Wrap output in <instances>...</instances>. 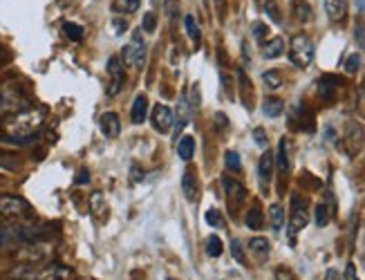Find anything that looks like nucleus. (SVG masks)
I'll return each mask as SVG.
<instances>
[{
  "instance_id": "obj_6",
  "label": "nucleus",
  "mask_w": 365,
  "mask_h": 280,
  "mask_svg": "<svg viewBox=\"0 0 365 280\" xmlns=\"http://www.w3.org/2000/svg\"><path fill=\"white\" fill-rule=\"evenodd\" d=\"M121 63L130 66V68H144L146 63V43L141 38L139 32H135L133 43H128L121 52Z\"/></svg>"
},
{
  "instance_id": "obj_53",
  "label": "nucleus",
  "mask_w": 365,
  "mask_h": 280,
  "mask_svg": "<svg viewBox=\"0 0 365 280\" xmlns=\"http://www.w3.org/2000/svg\"><path fill=\"white\" fill-rule=\"evenodd\" d=\"M361 260L365 262V231H363V238H361Z\"/></svg>"
},
{
  "instance_id": "obj_30",
  "label": "nucleus",
  "mask_w": 365,
  "mask_h": 280,
  "mask_svg": "<svg viewBox=\"0 0 365 280\" xmlns=\"http://www.w3.org/2000/svg\"><path fill=\"white\" fill-rule=\"evenodd\" d=\"M63 34H66L72 43H78V41L83 38V27L76 25V23L66 21V23H63Z\"/></svg>"
},
{
  "instance_id": "obj_13",
  "label": "nucleus",
  "mask_w": 365,
  "mask_h": 280,
  "mask_svg": "<svg viewBox=\"0 0 365 280\" xmlns=\"http://www.w3.org/2000/svg\"><path fill=\"white\" fill-rule=\"evenodd\" d=\"M188 119H190V105H188L186 95H182L178 105H175V110H173V133L180 135L186 128Z\"/></svg>"
},
{
  "instance_id": "obj_34",
  "label": "nucleus",
  "mask_w": 365,
  "mask_h": 280,
  "mask_svg": "<svg viewBox=\"0 0 365 280\" xmlns=\"http://www.w3.org/2000/svg\"><path fill=\"white\" fill-rule=\"evenodd\" d=\"M204 220L209 227H215V229H222L225 227V217H222V213L217 209H209L204 213Z\"/></svg>"
},
{
  "instance_id": "obj_24",
  "label": "nucleus",
  "mask_w": 365,
  "mask_h": 280,
  "mask_svg": "<svg viewBox=\"0 0 365 280\" xmlns=\"http://www.w3.org/2000/svg\"><path fill=\"white\" fill-rule=\"evenodd\" d=\"M245 224L251 229V231H260L264 227V215H262V209L258 204H253L247 215H245Z\"/></svg>"
},
{
  "instance_id": "obj_7",
  "label": "nucleus",
  "mask_w": 365,
  "mask_h": 280,
  "mask_svg": "<svg viewBox=\"0 0 365 280\" xmlns=\"http://www.w3.org/2000/svg\"><path fill=\"white\" fill-rule=\"evenodd\" d=\"M365 144V128L361 126L359 121H347L345 126V135H343V148L345 152L354 157V155L363 148Z\"/></svg>"
},
{
  "instance_id": "obj_12",
  "label": "nucleus",
  "mask_w": 365,
  "mask_h": 280,
  "mask_svg": "<svg viewBox=\"0 0 365 280\" xmlns=\"http://www.w3.org/2000/svg\"><path fill=\"white\" fill-rule=\"evenodd\" d=\"M150 123H153V128L157 133L166 135L173 128V110H170L168 105H164V103H157L153 108V113H150Z\"/></svg>"
},
{
  "instance_id": "obj_3",
  "label": "nucleus",
  "mask_w": 365,
  "mask_h": 280,
  "mask_svg": "<svg viewBox=\"0 0 365 280\" xmlns=\"http://www.w3.org/2000/svg\"><path fill=\"white\" fill-rule=\"evenodd\" d=\"M14 280H72L74 269L61 262H21L9 271Z\"/></svg>"
},
{
  "instance_id": "obj_49",
  "label": "nucleus",
  "mask_w": 365,
  "mask_h": 280,
  "mask_svg": "<svg viewBox=\"0 0 365 280\" xmlns=\"http://www.w3.org/2000/svg\"><path fill=\"white\" fill-rule=\"evenodd\" d=\"M325 280H343V278H341V274L336 269H327L325 271Z\"/></svg>"
},
{
  "instance_id": "obj_39",
  "label": "nucleus",
  "mask_w": 365,
  "mask_h": 280,
  "mask_svg": "<svg viewBox=\"0 0 365 280\" xmlns=\"http://www.w3.org/2000/svg\"><path fill=\"white\" fill-rule=\"evenodd\" d=\"M103 209H106L103 195H101V193H92V213L99 217V215L103 213Z\"/></svg>"
},
{
  "instance_id": "obj_23",
  "label": "nucleus",
  "mask_w": 365,
  "mask_h": 280,
  "mask_svg": "<svg viewBox=\"0 0 365 280\" xmlns=\"http://www.w3.org/2000/svg\"><path fill=\"white\" fill-rule=\"evenodd\" d=\"M262 113H264V117H269V119L280 117V115L284 113V101L278 99V97H267V99L262 101Z\"/></svg>"
},
{
  "instance_id": "obj_45",
  "label": "nucleus",
  "mask_w": 365,
  "mask_h": 280,
  "mask_svg": "<svg viewBox=\"0 0 365 280\" xmlns=\"http://www.w3.org/2000/svg\"><path fill=\"white\" fill-rule=\"evenodd\" d=\"M253 139H256V144L258 146H267V133L262 130V128H256V130H253Z\"/></svg>"
},
{
  "instance_id": "obj_20",
  "label": "nucleus",
  "mask_w": 365,
  "mask_h": 280,
  "mask_svg": "<svg viewBox=\"0 0 365 280\" xmlns=\"http://www.w3.org/2000/svg\"><path fill=\"white\" fill-rule=\"evenodd\" d=\"M146 115H148V99L144 95H137L133 101V108H130V119H133V123H144Z\"/></svg>"
},
{
  "instance_id": "obj_22",
  "label": "nucleus",
  "mask_w": 365,
  "mask_h": 280,
  "mask_svg": "<svg viewBox=\"0 0 365 280\" xmlns=\"http://www.w3.org/2000/svg\"><path fill=\"white\" fill-rule=\"evenodd\" d=\"M331 215H334V204H325V202H319L314 209V222L316 227H327L329 220H331Z\"/></svg>"
},
{
  "instance_id": "obj_11",
  "label": "nucleus",
  "mask_w": 365,
  "mask_h": 280,
  "mask_svg": "<svg viewBox=\"0 0 365 280\" xmlns=\"http://www.w3.org/2000/svg\"><path fill=\"white\" fill-rule=\"evenodd\" d=\"M29 211V204L23 197L0 193V217H21Z\"/></svg>"
},
{
  "instance_id": "obj_52",
  "label": "nucleus",
  "mask_w": 365,
  "mask_h": 280,
  "mask_svg": "<svg viewBox=\"0 0 365 280\" xmlns=\"http://www.w3.org/2000/svg\"><path fill=\"white\" fill-rule=\"evenodd\" d=\"M115 32L117 34H123L125 32V23L123 21H115Z\"/></svg>"
},
{
  "instance_id": "obj_44",
  "label": "nucleus",
  "mask_w": 365,
  "mask_h": 280,
  "mask_svg": "<svg viewBox=\"0 0 365 280\" xmlns=\"http://www.w3.org/2000/svg\"><path fill=\"white\" fill-rule=\"evenodd\" d=\"M343 280H359V274H356V267H354V262H347V267H345V276Z\"/></svg>"
},
{
  "instance_id": "obj_19",
  "label": "nucleus",
  "mask_w": 365,
  "mask_h": 280,
  "mask_svg": "<svg viewBox=\"0 0 365 280\" xmlns=\"http://www.w3.org/2000/svg\"><path fill=\"white\" fill-rule=\"evenodd\" d=\"M325 11L331 23H341L347 16V0H325Z\"/></svg>"
},
{
  "instance_id": "obj_17",
  "label": "nucleus",
  "mask_w": 365,
  "mask_h": 280,
  "mask_svg": "<svg viewBox=\"0 0 365 280\" xmlns=\"http://www.w3.org/2000/svg\"><path fill=\"white\" fill-rule=\"evenodd\" d=\"M289 148H292L289 139L282 137L280 142H278V150L274 155V164L278 166V170H280L282 175H287V170H289Z\"/></svg>"
},
{
  "instance_id": "obj_9",
  "label": "nucleus",
  "mask_w": 365,
  "mask_h": 280,
  "mask_svg": "<svg viewBox=\"0 0 365 280\" xmlns=\"http://www.w3.org/2000/svg\"><path fill=\"white\" fill-rule=\"evenodd\" d=\"M25 108V97L23 92L16 88H0V115H14Z\"/></svg>"
},
{
  "instance_id": "obj_16",
  "label": "nucleus",
  "mask_w": 365,
  "mask_h": 280,
  "mask_svg": "<svg viewBox=\"0 0 365 280\" xmlns=\"http://www.w3.org/2000/svg\"><path fill=\"white\" fill-rule=\"evenodd\" d=\"M341 85V79L339 76H331V74H325L321 76V81H319V95L323 101H334V95H336V88Z\"/></svg>"
},
{
  "instance_id": "obj_50",
  "label": "nucleus",
  "mask_w": 365,
  "mask_h": 280,
  "mask_svg": "<svg viewBox=\"0 0 365 280\" xmlns=\"http://www.w3.org/2000/svg\"><path fill=\"white\" fill-rule=\"evenodd\" d=\"M215 121H217V126H220V128H227V126H229V121H227V117H225V115H222V113H217V115H215Z\"/></svg>"
},
{
  "instance_id": "obj_31",
  "label": "nucleus",
  "mask_w": 365,
  "mask_h": 280,
  "mask_svg": "<svg viewBox=\"0 0 365 280\" xmlns=\"http://www.w3.org/2000/svg\"><path fill=\"white\" fill-rule=\"evenodd\" d=\"M262 11L267 14L272 23H282V14H280V9L276 5V0H264V3H262Z\"/></svg>"
},
{
  "instance_id": "obj_32",
  "label": "nucleus",
  "mask_w": 365,
  "mask_h": 280,
  "mask_svg": "<svg viewBox=\"0 0 365 280\" xmlns=\"http://www.w3.org/2000/svg\"><path fill=\"white\" fill-rule=\"evenodd\" d=\"M262 83L267 85V90H280V85H282V76H280V72H276V70H269V72L262 74Z\"/></svg>"
},
{
  "instance_id": "obj_42",
  "label": "nucleus",
  "mask_w": 365,
  "mask_h": 280,
  "mask_svg": "<svg viewBox=\"0 0 365 280\" xmlns=\"http://www.w3.org/2000/svg\"><path fill=\"white\" fill-rule=\"evenodd\" d=\"M267 34H269V27L264 23H253V36H256L258 41H262Z\"/></svg>"
},
{
  "instance_id": "obj_51",
  "label": "nucleus",
  "mask_w": 365,
  "mask_h": 280,
  "mask_svg": "<svg viewBox=\"0 0 365 280\" xmlns=\"http://www.w3.org/2000/svg\"><path fill=\"white\" fill-rule=\"evenodd\" d=\"M354 7H356V11L361 14V16H365V0H354Z\"/></svg>"
},
{
  "instance_id": "obj_25",
  "label": "nucleus",
  "mask_w": 365,
  "mask_h": 280,
  "mask_svg": "<svg viewBox=\"0 0 365 280\" xmlns=\"http://www.w3.org/2000/svg\"><path fill=\"white\" fill-rule=\"evenodd\" d=\"M193 152H195V137L193 135H184L178 144V155L184 160V162H190L193 160Z\"/></svg>"
},
{
  "instance_id": "obj_29",
  "label": "nucleus",
  "mask_w": 365,
  "mask_h": 280,
  "mask_svg": "<svg viewBox=\"0 0 365 280\" xmlns=\"http://www.w3.org/2000/svg\"><path fill=\"white\" fill-rule=\"evenodd\" d=\"M269 222H272L274 231H280L284 227V209H282V204L269 207Z\"/></svg>"
},
{
  "instance_id": "obj_4",
  "label": "nucleus",
  "mask_w": 365,
  "mask_h": 280,
  "mask_svg": "<svg viewBox=\"0 0 365 280\" xmlns=\"http://www.w3.org/2000/svg\"><path fill=\"white\" fill-rule=\"evenodd\" d=\"M309 222V211H307V199L300 197L298 193L292 195V213H289V229H287V236L292 247L296 244L298 233L303 231Z\"/></svg>"
},
{
  "instance_id": "obj_28",
  "label": "nucleus",
  "mask_w": 365,
  "mask_h": 280,
  "mask_svg": "<svg viewBox=\"0 0 365 280\" xmlns=\"http://www.w3.org/2000/svg\"><path fill=\"white\" fill-rule=\"evenodd\" d=\"M184 29H186V36L197 45L202 34H200V27H197V21H195L193 14H186V16H184Z\"/></svg>"
},
{
  "instance_id": "obj_35",
  "label": "nucleus",
  "mask_w": 365,
  "mask_h": 280,
  "mask_svg": "<svg viewBox=\"0 0 365 280\" xmlns=\"http://www.w3.org/2000/svg\"><path fill=\"white\" fill-rule=\"evenodd\" d=\"M206 254L211 258L222 256V240L217 236H209V240H206Z\"/></svg>"
},
{
  "instance_id": "obj_5",
  "label": "nucleus",
  "mask_w": 365,
  "mask_h": 280,
  "mask_svg": "<svg viewBox=\"0 0 365 280\" xmlns=\"http://www.w3.org/2000/svg\"><path fill=\"white\" fill-rule=\"evenodd\" d=\"M314 54H316V50H314V43H312L309 36L298 34V36L292 38V43H289V58H292V63L296 68H300V70L309 68L312 61H314Z\"/></svg>"
},
{
  "instance_id": "obj_1",
  "label": "nucleus",
  "mask_w": 365,
  "mask_h": 280,
  "mask_svg": "<svg viewBox=\"0 0 365 280\" xmlns=\"http://www.w3.org/2000/svg\"><path fill=\"white\" fill-rule=\"evenodd\" d=\"M50 236V229L34 222H7L0 224V252L36 244Z\"/></svg>"
},
{
  "instance_id": "obj_47",
  "label": "nucleus",
  "mask_w": 365,
  "mask_h": 280,
  "mask_svg": "<svg viewBox=\"0 0 365 280\" xmlns=\"http://www.w3.org/2000/svg\"><path fill=\"white\" fill-rule=\"evenodd\" d=\"M141 177H144V173H141V166H133L130 168V184L139 182Z\"/></svg>"
},
{
  "instance_id": "obj_36",
  "label": "nucleus",
  "mask_w": 365,
  "mask_h": 280,
  "mask_svg": "<svg viewBox=\"0 0 365 280\" xmlns=\"http://www.w3.org/2000/svg\"><path fill=\"white\" fill-rule=\"evenodd\" d=\"M361 68V54H350L345 58V72L347 74H356Z\"/></svg>"
},
{
  "instance_id": "obj_27",
  "label": "nucleus",
  "mask_w": 365,
  "mask_h": 280,
  "mask_svg": "<svg viewBox=\"0 0 365 280\" xmlns=\"http://www.w3.org/2000/svg\"><path fill=\"white\" fill-rule=\"evenodd\" d=\"M249 249H251V254L256 256V258H267L269 256V252H272V244H269V240L267 238H251V242H249Z\"/></svg>"
},
{
  "instance_id": "obj_33",
  "label": "nucleus",
  "mask_w": 365,
  "mask_h": 280,
  "mask_svg": "<svg viewBox=\"0 0 365 280\" xmlns=\"http://www.w3.org/2000/svg\"><path fill=\"white\" fill-rule=\"evenodd\" d=\"M139 0H115L113 3V9L115 11H121V14H133L139 9Z\"/></svg>"
},
{
  "instance_id": "obj_14",
  "label": "nucleus",
  "mask_w": 365,
  "mask_h": 280,
  "mask_svg": "<svg viewBox=\"0 0 365 280\" xmlns=\"http://www.w3.org/2000/svg\"><path fill=\"white\" fill-rule=\"evenodd\" d=\"M182 191H184V197L188 202H195L200 199V182H197V175L195 170H186L184 177H182Z\"/></svg>"
},
{
  "instance_id": "obj_18",
  "label": "nucleus",
  "mask_w": 365,
  "mask_h": 280,
  "mask_svg": "<svg viewBox=\"0 0 365 280\" xmlns=\"http://www.w3.org/2000/svg\"><path fill=\"white\" fill-rule=\"evenodd\" d=\"M258 177H260V186L267 189L269 182L274 177V155L272 152H264L260 162H258Z\"/></svg>"
},
{
  "instance_id": "obj_43",
  "label": "nucleus",
  "mask_w": 365,
  "mask_h": 280,
  "mask_svg": "<svg viewBox=\"0 0 365 280\" xmlns=\"http://www.w3.org/2000/svg\"><path fill=\"white\" fill-rule=\"evenodd\" d=\"M16 166H19V162H16V160H11L9 155L0 152V168H5V170H11V168H16Z\"/></svg>"
},
{
  "instance_id": "obj_37",
  "label": "nucleus",
  "mask_w": 365,
  "mask_h": 280,
  "mask_svg": "<svg viewBox=\"0 0 365 280\" xmlns=\"http://www.w3.org/2000/svg\"><path fill=\"white\" fill-rule=\"evenodd\" d=\"M231 256L235 258V262L247 264V258H245V249H242V242H240V240H233V242H231Z\"/></svg>"
},
{
  "instance_id": "obj_8",
  "label": "nucleus",
  "mask_w": 365,
  "mask_h": 280,
  "mask_svg": "<svg viewBox=\"0 0 365 280\" xmlns=\"http://www.w3.org/2000/svg\"><path fill=\"white\" fill-rule=\"evenodd\" d=\"M108 74H110V85L106 92H108V97H117L125 83V72H123V63L119 56L108 58Z\"/></svg>"
},
{
  "instance_id": "obj_38",
  "label": "nucleus",
  "mask_w": 365,
  "mask_h": 280,
  "mask_svg": "<svg viewBox=\"0 0 365 280\" xmlns=\"http://www.w3.org/2000/svg\"><path fill=\"white\" fill-rule=\"evenodd\" d=\"M155 27H157L155 11H146L144 14V21H141V29H144V32H155Z\"/></svg>"
},
{
  "instance_id": "obj_46",
  "label": "nucleus",
  "mask_w": 365,
  "mask_h": 280,
  "mask_svg": "<svg viewBox=\"0 0 365 280\" xmlns=\"http://www.w3.org/2000/svg\"><path fill=\"white\" fill-rule=\"evenodd\" d=\"M90 182V175H88V170L83 168V170H78V175L74 177V184L76 186H81V184H88Z\"/></svg>"
},
{
  "instance_id": "obj_21",
  "label": "nucleus",
  "mask_w": 365,
  "mask_h": 280,
  "mask_svg": "<svg viewBox=\"0 0 365 280\" xmlns=\"http://www.w3.org/2000/svg\"><path fill=\"white\" fill-rule=\"evenodd\" d=\"M262 58H267V61H272V58H278V56H282L284 54V41L280 38V36H276V38H272V41H267V43H262Z\"/></svg>"
},
{
  "instance_id": "obj_26",
  "label": "nucleus",
  "mask_w": 365,
  "mask_h": 280,
  "mask_svg": "<svg viewBox=\"0 0 365 280\" xmlns=\"http://www.w3.org/2000/svg\"><path fill=\"white\" fill-rule=\"evenodd\" d=\"M292 9H294V16L300 21V23H309L314 19L312 14V5L307 0H292Z\"/></svg>"
},
{
  "instance_id": "obj_2",
  "label": "nucleus",
  "mask_w": 365,
  "mask_h": 280,
  "mask_svg": "<svg viewBox=\"0 0 365 280\" xmlns=\"http://www.w3.org/2000/svg\"><path fill=\"white\" fill-rule=\"evenodd\" d=\"M47 119V108H23V110L14 113L9 119H5L3 130L16 139V142H25V139L34 137Z\"/></svg>"
},
{
  "instance_id": "obj_15",
  "label": "nucleus",
  "mask_w": 365,
  "mask_h": 280,
  "mask_svg": "<svg viewBox=\"0 0 365 280\" xmlns=\"http://www.w3.org/2000/svg\"><path fill=\"white\" fill-rule=\"evenodd\" d=\"M99 126H101V133L110 139L119 137V133H121V121H119L117 113H103L99 119Z\"/></svg>"
},
{
  "instance_id": "obj_41",
  "label": "nucleus",
  "mask_w": 365,
  "mask_h": 280,
  "mask_svg": "<svg viewBox=\"0 0 365 280\" xmlns=\"http://www.w3.org/2000/svg\"><path fill=\"white\" fill-rule=\"evenodd\" d=\"M354 41H356L359 48L365 52V25H356L354 27Z\"/></svg>"
},
{
  "instance_id": "obj_48",
  "label": "nucleus",
  "mask_w": 365,
  "mask_h": 280,
  "mask_svg": "<svg viewBox=\"0 0 365 280\" xmlns=\"http://www.w3.org/2000/svg\"><path fill=\"white\" fill-rule=\"evenodd\" d=\"M276 278H278V280H296L294 274H292L289 269H278V271H276Z\"/></svg>"
},
{
  "instance_id": "obj_10",
  "label": "nucleus",
  "mask_w": 365,
  "mask_h": 280,
  "mask_svg": "<svg viewBox=\"0 0 365 280\" xmlns=\"http://www.w3.org/2000/svg\"><path fill=\"white\" fill-rule=\"evenodd\" d=\"M222 186H225V195H227L229 207H231V211L235 213L237 207H240L242 202L247 199V189H245V184L225 175V177H222Z\"/></svg>"
},
{
  "instance_id": "obj_40",
  "label": "nucleus",
  "mask_w": 365,
  "mask_h": 280,
  "mask_svg": "<svg viewBox=\"0 0 365 280\" xmlns=\"http://www.w3.org/2000/svg\"><path fill=\"white\" fill-rule=\"evenodd\" d=\"M225 162H227V168L231 170H240V155H237L235 150H229L225 155Z\"/></svg>"
},
{
  "instance_id": "obj_54",
  "label": "nucleus",
  "mask_w": 365,
  "mask_h": 280,
  "mask_svg": "<svg viewBox=\"0 0 365 280\" xmlns=\"http://www.w3.org/2000/svg\"><path fill=\"white\" fill-rule=\"evenodd\" d=\"M217 3H222V0H217Z\"/></svg>"
}]
</instances>
